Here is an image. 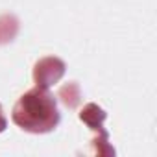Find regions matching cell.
<instances>
[{"instance_id":"obj_1","label":"cell","mask_w":157,"mask_h":157,"mask_svg":"<svg viewBox=\"0 0 157 157\" xmlns=\"http://www.w3.org/2000/svg\"><path fill=\"white\" fill-rule=\"evenodd\" d=\"M11 118L28 133H48L57 128L61 115L57 111L56 98L48 93V89L35 87L19 98Z\"/></svg>"},{"instance_id":"obj_2","label":"cell","mask_w":157,"mask_h":157,"mask_svg":"<svg viewBox=\"0 0 157 157\" xmlns=\"http://www.w3.org/2000/svg\"><path fill=\"white\" fill-rule=\"evenodd\" d=\"M67 65L59 57H43L35 63L33 67V82L35 87L48 89L54 83H57L61 78L65 76Z\"/></svg>"},{"instance_id":"obj_3","label":"cell","mask_w":157,"mask_h":157,"mask_svg":"<svg viewBox=\"0 0 157 157\" xmlns=\"http://www.w3.org/2000/svg\"><path fill=\"white\" fill-rule=\"evenodd\" d=\"M105 118H107V113L96 104H87L82 109V113H80V120L83 124H87L96 133H105V128H104V120Z\"/></svg>"},{"instance_id":"obj_4","label":"cell","mask_w":157,"mask_h":157,"mask_svg":"<svg viewBox=\"0 0 157 157\" xmlns=\"http://www.w3.org/2000/svg\"><path fill=\"white\" fill-rule=\"evenodd\" d=\"M19 33V21L13 15H0V44L11 43Z\"/></svg>"},{"instance_id":"obj_5","label":"cell","mask_w":157,"mask_h":157,"mask_svg":"<svg viewBox=\"0 0 157 157\" xmlns=\"http://www.w3.org/2000/svg\"><path fill=\"white\" fill-rule=\"evenodd\" d=\"M57 98H59L68 109H74V107H78V104H80V100H82V91H80V87H78V83L70 82V83H65V85L59 89Z\"/></svg>"},{"instance_id":"obj_6","label":"cell","mask_w":157,"mask_h":157,"mask_svg":"<svg viewBox=\"0 0 157 157\" xmlns=\"http://www.w3.org/2000/svg\"><path fill=\"white\" fill-rule=\"evenodd\" d=\"M107 139H109L107 131L105 133H96V137L93 139V146H94V150H96L98 155H115V150L107 142Z\"/></svg>"},{"instance_id":"obj_7","label":"cell","mask_w":157,"mask_h":157,"mask_svg":"<svg viewBox=\"0 0 157 157\" xmlns=\"http://www.w3.org/2000/svg\"><path fill=\"white\" fill-rule=\"evenodd\" d=\"M6 128H8V120H6V117L2 113V105H0V133H2Z\"/></svg>"}]
</instances>
